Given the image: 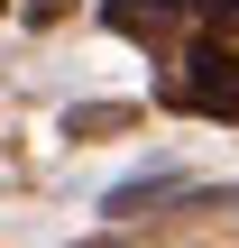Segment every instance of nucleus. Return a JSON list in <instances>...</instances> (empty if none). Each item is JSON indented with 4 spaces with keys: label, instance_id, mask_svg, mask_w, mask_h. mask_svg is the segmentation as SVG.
Segmentation results:
<instances>
[{
    "label": "nucleus",
    "instance_id": "obj_1",
    "mask_svg": "<svg viewBox=\"0 0 239 248\" xmlns=\"http://www.w3.org/2000/svg\"><path fill=\"white\" fill-rule=\"evenodd\" d=\"M166 110H203V120H239V55L230 46H193V64L166 83Z\"/></svg>",
    "mask_w": 239,
    "mask_h": 248
},
{
    "label": "nucleus",
    "instance_id": "obj_3",
    "mask_svg": "<svg viewBox=\"0 0 239 248\" xmlns=\"http://www.w3.org/2000/svg\"><path fill=\"white\" fill-rule=\"evenodd\" d=\"M175 202H193L184 175H138V184H120L101 212H111V221H138V212H175Z\"/></svg>",
    "mask_w": 239,
    "mask_h": 248
},
{
    "label": "nucleus",
    "instance_id": "obj_2",
    "mask_svg": "<svg viewBox=\"0 0 239 248\" xmlns=\"http://www.w3.org/2000/svg\"><path fill=\"white\" fill-rule=\"evenodd\" d=\"M101 28L111 37H138V46H175L184 28H193V0H101Z\"/></svg>",
    "mask_w": 239,
    "mask_h": 248
},
{
    "label": "nucleus",
    "instance_id": "obj_4",
    "mask_svg": "<svg viewBox=\"0 0 239 248\" xmlns=\"http://www.w3.org/2000/svg\"><path fill=\"white\" fill-rule=\"evenodd\" d=\"M129 129V101H83V110H64V138H120Z\"/></svg>",
    "mask_w": 239,
    "mask_h": 248
}]
</instances>
